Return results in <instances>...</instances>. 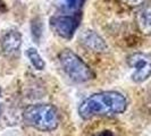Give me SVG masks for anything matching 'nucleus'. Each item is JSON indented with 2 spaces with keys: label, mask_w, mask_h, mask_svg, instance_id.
<instances>
[{
  "label": "nucleus",
  "mask_w": 151,
  "mask_h": 136,
  "mask_svg": "<svg viewBox=\"0 0 151 136\" xmlns=\"http://www.w3.org/2000/svg\"><path fill=\"white\" fill-rule=\"evenodd\" d=\"M127 98L117 91H104L84 99L78 107V115L84 120L100 116H115L125 112Z\"/></svg>",
  "instance_id": "1"
},
{
  "label": "nucleus",
  "mask_w": 151,
  "mask_h": 136,
  "mask_svg": "<svg viewBox=\"0 0 151 136\" xmlns=\"http://www.w3.org/2000/svg\"><path fill=\"white\" fill-rule=\"evenodd\" d=\"M23 121L31 128L51 132L59 126L60 115L57 108L50 103L31 105L23 111Z\"/></svg>",
  "instance_id": "2"
},
{
  "label": "nucleus",
  "mask_w": 151,
  "mask_h": 136,
  "mask_svg": "<svg viewBox=\"0 0 151 136\" xmlns=\"http://www.w3.org/2000/svg\"><path fill=\"white\" fill-rule=\"evenodd\" d=\"M58 59L65 74L76 83H85L96 77L90 66L70 49L61 50Z\"/></svg>",
  "instance_id": "3"
},
{
  "label": "nucleus",
  "mask_w": 151,
  "mask_h": 136,
  "mask_svg": "<svg viewBox=\"0 0 151 136\" xmlns=\"http://www.w3.org/2000/svg\"><path fill=\"white\" fill-rule=\"evenodd\" d=\"M126 62L132 70L131 78L134 83H143L151 77V52L132 53Z\"/></svg>",
  "instance_id": "4"
},
{
  "label": "nucleus",
  "mask_w": 151,
  "mask_h": 136,
  "mask_svg": "<svg viewBox=\"0 0 151 136\" xmlns=\"http://www.w3.org/2000/svg\"><path fill=\"white\" fill-rule=\"evenodd\" d=\"M81 23L80 13H75L72 15L63 14V15L53 16L50 19V25L53 32L65 40H70L74 37L76 30L78 29Z\"/></svg>",
  "instance_id": "5"
},
{
  "label": "nucleus",
  "mask_w": 151,
  "mask_h": 136,
  "mask_svg": "<svg viewBox=\"0 0 151 136\" xmlns=\"http://www.w3.org/2000/svg\"><path fill=\"white\" fill-rule=\"evenodd\" d=\"M23 43V38L21 32L15 29H10L4 33L0 41L1 52L7 58H14L16 57Z\"/></svg>",
  "instance_id": "6"
},
{
  "label": "nucleus",
  "mask_w": 151,
  "mask_h": 136,
  "mask_svg": "<svg viewBox=\"0 0 151 136\" xmlns=\"http://www.w3.org/2000/svg\"><path fill=\"white\" fill-rule=\"evenodd\" d=\"M80 40H81V43L84 48L92 51V52L105 53L108 51V44L106 43V41L101 38L96 31H83L81 37H80Z\"/></svg>",
  "instance_id": "7"
},
{
  "label": "nucleus",
  "mask_w": 151,
  "mask_h": 136,
  "mask_svg": "<svg viewBox=\"0 0 151 136\" xmlns=\"http://www.w3.org/2000/svg\"><path fill=\"white\" fill-rule=\"evenodd\" d=\"M137 30L143 35H151V4H144L139 7L135 14Z\"/></svg>",
  "instance_id": "8"
},
{
  "label": "nucleus",
  "mask_w": 151,
  "mask_h": 136,
  "mask_svg": "<svg viewBox=\"0 0 151 136\" xmlns=\"http://www.w3.org/2000/svg\"><path fill=\"white\" fill-rule=\"evenodd\" d=\"M26 57L29 58L30 62L32 64V66L38 69V70H42L45 67V62L42 59L41 54L39 53V51L35 48H29L26 50Z\"/></svg>",
  "instance_id": "9"
},
{
  "label": "nucleus",
  "mask_w": 151,
  "mask_h": 136,
  "mask_svg": "<svg viewBox=\"0 0 151 136\" xmlns=\"http://www.w3.org/2000/svg\"><path fill=\"white\" fill-rule=\"evenodd\" d=\"M85 1L86 0H59V5L63 10L78 13V10L83 7Z\"/></svg>",
  "instance_id": "10"
},
{
  "label": "nucleus",
  "mask_w": 151,
  "mask_h": 136,
  "mask_svg": "<svg viewBox=\"0 0 151 136\" xmlns=\"http://www.w3.org/2000/svg\"><path fill=\"white\" fill-rule=\"evenodd\" d=\"M123 4H125L129 7H141L142 5L147 4V0H121Z\"/></svg>",
  "instance_id": "11"
},
{
  "label": "nucleus",
  "mask_w": 151,
  "mask_h": 136,
  "mask_svg": "<svg viewBox=\"0 0 151 136\" xmlns=\"http://www.w3.org/2000/svg\"><path fill=\"white\" fill-rule=\"evenodd\" d=\"M94 136H114V134L111 130H102V132H100Z\"/></svg>",
  "instance_id": "12"
},
{
  "label": "nucleus",
  "mask_w": 151,
  "mask_h": 136,
  "mask_svg": "<svg viewBox=\"0 0 151 136\" xmlns=\"http://www.w3.org/2000/svg\"><path fill=\"white\" fill-rule=\"evenodd\" d=\"M0 97H1V89H0ZM0 117H1V105H0Z\"/></svg>",
  "instance_id": "13"
},
{
  "label": "nucleus",
  "mask_w": 151,
  "mask_h": 136,
  "mask_svg": "<svg viewBox=\"0 0 151 136\" xmlns=\"http://www.w3.org/2000/svg\"><path fill=\"white\" fill-rule=\"evenodd\" d=\"M4 6V2H2V0H0V8Z\"/></svg>",
  "instance_id": "14"
}]
</instances>
